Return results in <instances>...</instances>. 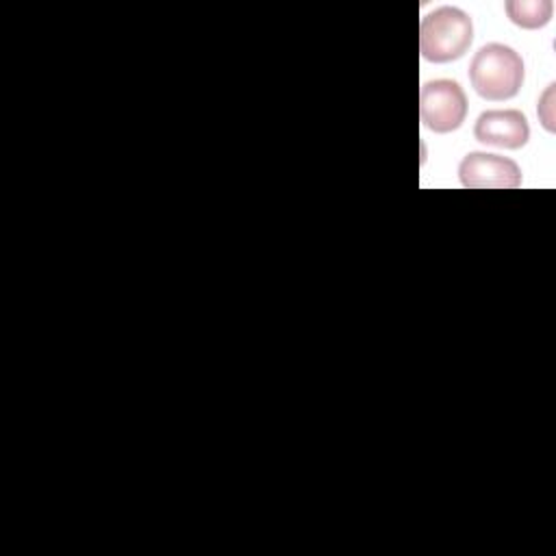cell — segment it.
I'll use <instances>...</instances> for the list:
<instances>
[{"label": "cell", "instance_id": "3", "mask_svg": "<svg viewBox=\"0 0 556 556\" xmlns=\"http://www.w3.org/2000/svg\"><path fill=\"white\" fill-rule=\"evenodd\" d=\"M467 93L452 78L426 80L419 89V117L437 135H447L467 117Z\"/></svg>", "mask_w": 556, "mask_h": 556}, {"label": "cell", "instance_id": "7", "mask_svg": "<svg viewBox=\"0 0 556 556\" xmlns=\"http://www.w3.org/2000/svg\"><path fill=\"white\" fill-rule=\"evenodd\" d=\"M554 89H556V85L552 83V85L545 89V93L541 96L539 109H536L539 119H541V124H543V128H545L547 132H554V130H556V124H554Z\"/></svg>", "mask_w": 556, "mask_h": 556}, {"label": "cell", "instance_id": "4", "mask_svg": "<svg viewBox=\"0 0 556 556\" xmlns=\"http://www.w3.org/2000/svg\"><path fill=\"white\" fill-rule=\"evenodd\" d=\"M458 180L465 189H517L521 167L508 156L469 152L458 165Z\"/></svg>", "mask_w": 556, "mask_h": 556}, {"label": "cell", "instance_id": "5", "mask_svg": "<svg viewBox=\"0 0 556 556\" xmlns=\"http://www.w3.org/2000/svg\"><path fill=\"white\" fill-rule=\"evenodd\" d=\"M473 137L484 146L519 150L530 139V126L526 115L517 109L484 111L473 124Z\"/></svg>", "mask_w": 556, "mask_h": 556}, {"label": "cell", "instance_id": "1", "mask_svg": "<svg viewBox=\"0 0 556 556\" xmlns=\"http://www.w3.org/2000/svg\"><path fill=\"white\" fill-rule=\"evenodd\" d=\"M467 76L482 100L504 102L523 85V61L510 46L486 43L473 54Z\"/></svg>", "mask_w": 556, "mask_h": 556}, {"label": "cell", "instance_id": "2", "mask_svg": "<svg viewBox=\"0 0 556 556\" xmlns=\"http://www.w3.org/2000/svg\"><path fill=\"white\" fill-rule=\"evenodd\" d=\"M471 41V17L458 7H439L421 17L419 52L430 63H452L460 59Z\"/></svg>", "mask_w": 556, "mask_h": 556}, {"label": "cell", "instance_id": "6", "mask_svg": "<svg viewBox=\"0 0 556 556\" xmlns=\"http://www.w3.org/2000/svg\"><path fill=\"white\" fill-rule=\"evenodd\" d=\"M504 11L508 20L523 30H539L547 26L554 13L552 0H506Z\"/></svg>", "mask_w": 556, "mask_h": 556}]
</instances>
